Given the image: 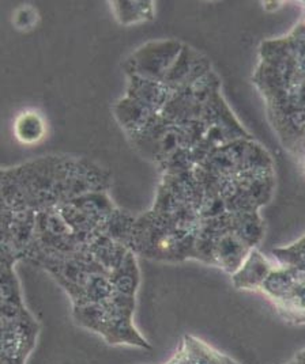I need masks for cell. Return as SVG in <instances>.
Returning a JSON list of instances; mask_svg holds the SVG:
<instances>
[{
	"label": "cell",
	"mask_w": 305,
	"mask_h": 364,
	"mask_svg": "<svg viewBox=\"0 0 305 364\" xmlns=\"http://www.w3.org/2000/svg\"><path fill=\"white\" fill-rule=\"evenodd\" d=\"M38 325L29 313L1 319V364H25L36 347Z\"/></svg>",
	"instance_id": "1"
},
{
	"label": "cell",
	"mask_w": 305,
	"mask_h": 364,
	"mask_svg": "<svg viewBox=\"0 0 305 364\" xmlns=\"http://www.w3.org/2000/svg\"><path fill=\"white\" fill-rule=\"evenodd\" d=\"M16 135L25 144L40 141L46 135L44 119L36 112L21 114L16 122Z\"/></svg>",
	"instance_id": "2"
},
{
	"label": "cell",
	"mask_w": 305,
	"mask_h": 364,
	"mask_svg": "<svg viewBox=\"0 0 305 364\" xmlns=\"http://www.w3.org/2000/svg\"><path fill=\"white\" fill-rule=\"evenodd\" d=\"M284 364H294V363H293V360H289V362H286V363H284Z\"/></svg>",
	"instance_id": "3"
}]
</instances>
